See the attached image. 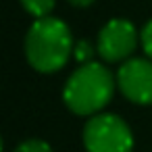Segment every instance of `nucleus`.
<instances>
[{"mask_svg":"<svg viewBox=\"0 0 152 152\" xmlns=\"http://www.w3.org/2000/svg\"><path fill=\"white\" fill-rule=\"evenodd\" d=\"M73 52L71 29L54 17L36 19L25 36V56L40 73H54L65 67Z\"/></svg>","mask_w":152,"mask_h":152,"instance_id":"obj_1","label":"nucleus"},{"mask_svg":"<svg viewBox=\"0 0 152 152\" xmlns=\"http://www.w3.org/2000/svg\"><path fill=\"white\" fill-rule=\"evenodd\" d=\"M115 92V77L113 73L98 63L81 65L71 73L67 86L63 90L65 104L75 115H96L104 108Z\"/></svg>","mask_w":152,"mask_h":152,"instance_id":"obj_2","label":"nucleus"},{"mask_svg":"<svg viewBox=\"0 0 152 152\" xmlns=\"http://www.w3.org/2000/svg\"><path fill=\"white\" fill-rule=\"evenodd\" d=\"M88 152H131L133 135L129 125L117 115H94L83 127Z\"/></svg>","mask_w":152,"mask_h":152,"instance_id":"obj_3","label":"nucleus"},{"mask_svg":"<svg viewBox=\"0 0 152 152\" xmlns=\"http://www.w3.org/2000/svg\"><path fill=\"white\" fill-rule=\"evenodd\" d=\"M137 46V31L125 19H110L98 34V54L106 63H119L131 56Z\"/></svg>","mask_w":152,"mask_h":152,"instance_id":"obj_4","label":"nucleus"},{"mask_svg":"<svg viewBox=\"0 0 152 152\" xmlns=\"http://www.w3.org/2000/svg\"><path fill=\"white\" fill-rule=\"evenodd\" d=\"M117 86L125 98L137 104H152V61L129 58L117 73Z\"/></svg>","mask_w":152,"mask_h":152,"instance_id":"obj_5","label":"nucleus"},{"mask_svg":"<svg viewBox=\"0 0 152 152\" xmlns=\"http://www.w3.org/2000/svg\"><path fill=\"white\" fill-rule=\"evenodd\" d=\"M54 2H56V0H21L23 9H25L29 15L38 17V19L48 17L50 11L54 9Z\"/></svg>","mask_w":152,"mask_h":152,"instance_id":"obj_6","label":"nucleus"},{"mask_svg":"<svg viewBox=\"0 0 152 152\" xmlns=\"http://www.w3.org/2000/svg\"><path fill=\"white\" fill-rule=\"evenodd\" d=\"M15 152H52V148L42 140H27V142L19 144Z\"/></svg>","mask_w":152,"mask_h":152,"instance_id":"obj_7","label":"nucleus"},{"mask_svg":"<svg viewBox=\"0 0 152 152\" xmlns=\"http://www.w3.org/2000/svg\"><path fill=\"white\" fill-rule=\"evenodd\" d=\"M140 40H142V46H144V52L148 54V58L152 61V21H148L140 34Z\"/></svg>","mask_w":152,"mask_h":152,"instance_id":"obj_8","label":"nucleus"},{"mask_svg":"<svg viewBox=\"0 0 152 152\" xmlns=\"http://www.w3.org/2000/svg\"><path fill=\"white\" fill-rule=\"evenodd\" d=\"M75 58L81 63V65H88L90 58H92V46L88 42H79L75 46Z\"/></svg>","mask_w":152,"mask_h":152,"instance_id":"obj_9","label":"nucleus"},{"mask_svg":"<svg viewBox=\"0 0 152 152\" xmlns=\"http://www.w3.org/2000/svg\"><path fill=\"white\" fill-rule=\"evenodd\" d=\"M69 2H71L73 7H81V9H83V7H90L94 0H69Z\"/></svg>","mask_w":152,"mask_h":152,"instance_id":"obj_10","label":"nucleus"},{"mask_svg":"<svg viewBox=\"0 0 152 152\" xmlns=\"http://www.w3.org/2000/svg\"><path fill=\"white\" fill-rule=\"evenodd\" d=\"M0 152H2V140H0Z\"/></svg>","mask_w":152,"mask_h":152,"instance_id":"obj_11","label":"nucleus"}]
</instances>
